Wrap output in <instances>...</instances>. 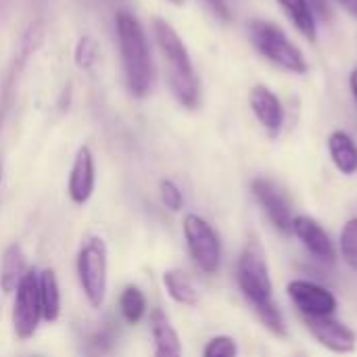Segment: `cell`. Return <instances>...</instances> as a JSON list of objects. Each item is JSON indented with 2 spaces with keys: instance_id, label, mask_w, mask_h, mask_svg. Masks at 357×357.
<instances>
[{
  "instance_id": "83f0119b",
  "label": "cell",
  "mask_w": 357,
  "mask_h": 357,
  "mask_svg": "<svg viewBox=\"0 0 357 357\" xmlns=\"http://www.w3.org/2000/svg\"><path fill=\"white\" fill-rule=\"evenodd\" d=\"M337 2H339L354 19H357V0H337Z\"/></svg>"
},
{
  "instance_id": "5bb4252c",
  "label": "cell",
  "mask_w": 357,
  "mask_h": 357,
  "mask_svg": "<svg viewBox=\"0 0 357 357\" xmlns=\"http://www.w3.org/2000/svg\"><path fill=\"white\" fill-rule=\"evenodd\" d=\"M151 333L155 339V357H182L180 337L161 310H155L151 316Z\"/></svg>"
},
{
  "instance_id": "f1b7e54d",
  "label": "cell",
  "mask_w": 357,
  "mask_h": 357,
  "mask_svg": "<svg viewBox=\"0 0 357 357\" xmlns=\"http://www.w3.org/2000/svg\"><path fill=\"white\" fill-rule=\"evenodd\" d=\"M349 88H351V94H354V98L357 100V67L351 71V75H349Z\"/></svg>"
},
{
  "instance_id": "484cf974",
  "label": "cell",
  "mask_w": 357,
  "mask_h": 357,
  "mask_svg": "<svg viewBox=\"0 0 357 357\" xmlns=\"http://www.w3.org/2000/svg\"><path fill=\"white\" fill-rule=\"evenodd\" d=\"M205 4L209 6V10L222 21V23H230L232 21V13L226 0H205Z\"/></svg>"
},
{
  "instance_id": "8fae6325",
  "label": "cell",
  "mask_w": 357,
  "mask_h": 357,
  "mask_svg": "<svg viewBox=\"0 0 357 357\" xmlns=\"http://www.w3.org/2000/svg\"><path fill=\"white\" fill-rule=\"evenodd\" d=\"M293 234L299 238L303 249L318 261L333 266L337 261V249L328 236V232L310 215H295Z\"/></svg>"
},
{
  "instance_id": "7402d4cb",
  "label": "cell",
  "mask_w": 357,
  "mask_h": 357,
  "mask_svg": "<svg viewBox=\"0 0 357 357\" xmlns=\"http://www.w3.org/2000/svg\"><path fill=\"white\" fill-rule=\"evenodd\" d=\"M203 357H238V345L232 337L220 335L205 345Z\"/></svg>"
},
{
  "instance_id": "5b68a950",
  "label": "cell",
  "mask_w": 357,
  "mask_h": 357,
  "mask_svg": "<svg viewBox=\"0 0 357 357\" xmlns=\"http://www.w3.org/2000/svg\"><path fill=\"white\" fill-rule=\"evenodd\" d=\"M77 276L92 307H100L107 293V245L102 238H88L77 255Z\"/></svg>"
},
{
  "instance_id": "30bf717a",
  "label": "cell",
  "mask_w": 357,
  "mask_h": 357,
  "mask_svg": "<svg viewBox=\"0 0 357 357\" xmlns=\"http://www.w3.org/2000/svg\"><path fill=\"white\" fill-rule=\"evenodd\" d=\"M307 331L312 333V337L326 347L333 354H351L357 347V335L341 320H337L335 316L328 318H310L303 320Z\"/></svg>"
},
{
  "instance_id": "9c48e42d",
  "label": "cell",
  "mask_w": 357,
  "mask_h": 357,
  "mask_svg": "<svg viewBox=\"0 0 357 357\" xmlns=\"http://www.w3.org/2000/svg\"><path fill=\"white\" fill-rule=\"evenodd\" d=\"M251 190L255 201L264 209L266 218L270 220V224L280 234H293L295 215H293V205L284 195V190L268 178H255L251 182Z\"/></svg>"
},
{
  "instance_id": "4fadbf2b",
  "label": "cell",
  "mask_w": 357,
  "mask_h": 357,
  "mask_svg": "<svg viewBox=\"0 0 357 357\" xmlns=\"http://www.w3.org/2000/svg\"><path fill=\"white\" fill-rule=\"evenodd\" d=\"M94 190V157L88 146H82L73 159L69 174V197L73 203L84 205Z\"/></svg>"
},
{
  "instance_id": "277c9868",
  "label": "cell",
  "mask_w": 357,
  "mask_h": 357,
  "mask_svg": "<svg viewBox=\"0 0 357 357\" xmlns=\"http://www.w3.org/2000/svg\"><path fill=\"white\" fill-rule=\"evenodd\" d=\"M249 38L255 50L261 56H266L272 65L289 73H297V75L307 73L310 65L305 61V54L295 42L289 40V36L276 23L266 21V19H251Z\"/></svg>"
},
{
  "instance_id": "e0dca14e",
  "label": "cell",
  "mask_w": 357,
  "mask_h": 357,
  "mask_svg": "<svg viewBox=\"0 0 357 357\" xmlns=\"http://www.w3.org/2000/svg\"><path fill=\"white\" fill-rule=\"evenodd\" d=\"M25 255L19 245H10L2 255L0 268V287L4 293H13L25 276Z\"/></svg>"
},
{
  "instance_id": "ffe728a7",
  "label": "cell",
  "mask_w": 357,
  "mask_h": 357,
  "mask_svg": "<svg viewBox=\"0 0 357 357\" xmlns=\"http://www.w3.org/2000/svg\"><path fill=\"white\" fill-rule=\"evenodd\" d=\"M119 310L128 324H136L142 320L146 312V299L138 287H126V291L119 297Z\"/></svg>"
},
{
  "instance_id": "7a4b0ae2",
  "label": "cell",
  "mask_w": 357,
  "mask_h": 357,
  "mask_svg": "<svg viewBox=\"0 0 357 357\" xmlns=\"http://www.w3.org/2000/svg\"><path fill=\"white\" fill-rule=\"evenodd\" d=\"M153 31L165 61L167 86L174 98L186 109H197L201 105V82L184 40L165 19L159 17L153 21Z\"/></svg>"
},
{
  "instance_id": "2e32d148",
  "label": "cell",
  "mask_w": 357,
  "mask_h": 357,
  "mask_svg": "<svg viewBox=\"0 0 357 357\" xmlns=\"http://www.w3.org/2000/svg\"><path fill=\"white\" fill-rule=\"evenodd\" d=\"M276 2L284 10V15L289 17V21L297 27V31L307 42H316V38H318V25H316V17H314L312 6L307 4V0H276Z\"/></svg>"
},
{
  "instance_id": "3957f363",
  "label": "cell",
  "mask_w": 357,
  "mask_h": 357,
  "mask_svg": "<svg viewBox=\"0 0 357 357\" xmlns=\"http://www.w3.org/2000/svg\"><path fill=\"white\" fill-rule=\"evenodd\" d=\"M115 31L128 90L136 98H144L153 86V59L144 27L136 19V15L128 10H117Z\"/></svg>"
},
{
  "instance_id": "ba28073f",
  "label": "cell",
  "mask_w": 357,
  "mask_h": 357,
  "mask_svg": "<svg viewBox=\"0 0 357 357\" xmlns=\"http://www.w3.org/2000/svg\"><path fill=\"white\" fill-rule=\"evenodd\" d=\"M15 291L17 295L13 305V326H15V335L25 341L33 337V333L38 331V322L42 318L38 276L33 272H27Z\"/></svg>"
},
{
  "instance_id": "7c38bea8",
  "label": "cell",
  "mask_w": 357,
  "mask_h": 357,
  "mask_svg": "<svg viewBox=\"0 0 357 357\" xmlns=\"http://www.w3.org/2000/svg\"><path fill=\"white\" fill-rule=\"evenodd\" d=\"M249 105L255 119L268 130V134L278 136L284 126V107L278 94L264 84H255L249 92Z\"/></svg>"
},
{
  "instance_id": "6da1fadb",
  "label": "cell",
  "mask_w": 357,
  "mask_h": 357,
  "mask_svg": "<svg viewBox=\"0 0 357 357\" xmlns=\"http://www.w3.org/2000/svg\"><path fill=\"white\" fill-rule=\"evenodd\" d=\"M236 282L247 303L257 314L259 322L276 337H287L284 316L274 301V284L264 249L257 243H249L236 261Z\"/></svg>"
},
{
  "instance_id": "44dd1931",
  "label": "cell",
  "mask_w": 357,
  "mask_h": 357,
  "mask_svg": "<svg viewBox=\"0 0 357 357\" xmlns=\"http://www.w3.org/2000/svg\"><path fill=\"white\" fill-rule=\"evenodd\" d=\"M339 249H341V255H343L345 264L357 272V218H351L343 226Z\"/></svg>"
},
{
  "instance_id": "8992f818",
  "label": "cell",
  "mask_w": 357,
  "mask_h": 357,
  "mask_svg": "<svg viewBox=\"0 0 357 357\" xmlns=\"http://www.w3.org/2000/svg\"><path fill=\"white\" fill-rule=\"evenodd\" d=\"M184 238L197 268L205 274H215L222 264V243L215 230L201 215L188 213L184 218Z\"/></svg>"
},
{
  "instance_id": "cb8c5ba5",
  "label": "cell",
  "mask_w": 357,
  "mask_h": 357,
  "mask_svg": "<svg viewBox=\"0 0 357 357\" xmlns=\"http://www.w3.org/2000/svg\"><path fill=\"white\" fill-rule=\"evenodd\" d=\"M159 192H161V201L167 209L172 211H180L182 205H184V197H182V190L172 182V180H161L159 184Z\"/></svg>"
},
{
  "instance_id": "d4e9b609",
  "label": "cell",
  "mask_w": 357,
  "mask_h": 357,
  "mask_svg": "<svg viewBox=\"0 0 357 357\" xmlns=\"http://www.w3.org/2000/svg\"><path fill=\"white\" fill-rule=\"evenodd\" d=\"M96 59V42L90 36L79 38L77 46H75V63L79 67H90Z\"/></svg>"
},
{
  "instance_id": "4316f807",
  "label": "cell",
  "mask_w": 357,
  "mask_h": 357,
  "mask_svg": "<svg viewBox=\"0 0 357 357\" xmlns=\"http://www.w3.org/2000/svg\"><path fill=\"white\" fill-rule=\"evenodd\" d=\"M307 4L312 6V10L322 17L324 21H331L333 13H331V6H328V0H307Z\"/></svg>"
},
{
  "instance_id": "d6986e66",
  "label": "cell",
  "mask_w": 357,
  "mask_h": 357,
  "mask_svg": "<svg viewBox=\"0 0 357 357\" xmlns=\"http://www.w3.org/2000/svg\"><path fill=\"white\" fill-rule=\"evenodd\" d=\"M163 284H165V289L174 301H178L182 305H197L199 303V291L182 270H167L163 274Z\"/></svg>"
},
{
  "instance_id": "52a82bcc",
  "label": "cell",
  "mask_w": 357,
  "mask_h": 357,
  "mask_svg": "<svg viewBox=\"0 0 357 357\" xmlns=\"http://www.w3.org/2000/svg\"><path fill=\"white\" fill-rule=\"evenodd\" d=\"M287 293L303 320L328 318V316L337 314V307H339L337 297L326 287H322L314 280L297 278V280L289 282Z\"/></svg>"
},
{
  "instance_id": "603a6c76",
  "label": "cell",
  "mask_w": 357,
  "mask_h": 357,
  "mask_svg": "<svg viewBox=\"0 0 357 357\" xmlns=\"http://www.w3.org/2000/svg\"><path fill=\"white\" fill-rule=\"evenodd\" d=\"M115 341H117V328H115V324H113L111 320H107V322L92 335L90 345H92V349H94L96 354H105V351H109V349L115 345Z\"/></svg>"
},
{
  "instance_id": "ac0fdd59",
  "label": "cell",
  "mask_w": 357,
  "mask_h": 357,
  "mask_svg": "<svg viewBox=\"0 0 357 357\" xmlns=\"http://www.w3.org/2000/svg\"><path fill=\"white\" fill-rule=\"evenodd\" d=\"M38 289H40V307H42V318L46 322H54L61 312V295H59V282L52 270H44L38 278Z\"/></svg>"
},
{
  "instance_id": "9a60e30c",
  "label": "cell",
  "mask_w": 357,
  "mask_h": 357,
  "mask_svg": "<svg viewBox=\"0 0 357 357\" xmlns=\"http://www.w3.org/2000/svg\"><path fill=\"white\" fill-rule=\"evenodd\" d=\"M328 153H331L335 167L341 174H345V176L357 174V144L347 132L335 130L328 136Z\"/></svg>"
},
{
  "instance_id": "f546056e",
  "label": "cell",
  "mask_w": 357,
  "mask_h": 357,
  "mask_svg": "<svg viewBox=\"0 0 357 357\" xmlns=\"http://www.w3.org/2000/svg\"><path fill=\"white\" fill-rule=\"evenodd\" d=\"M167 2H169V4H174V6H182L186 0H167Z\"/></svg>"
}]
</instances>
